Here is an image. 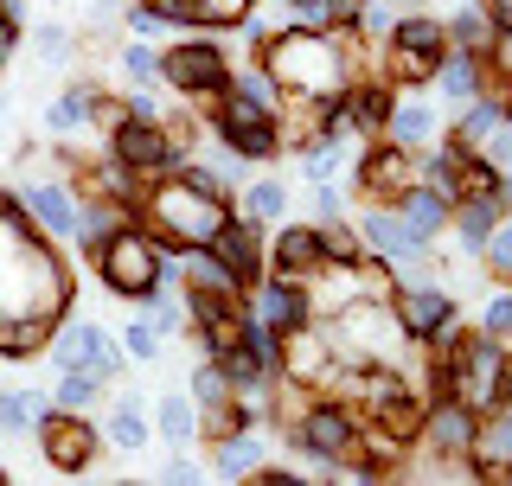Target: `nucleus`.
<instances>
[{
	"instance_id": "1",
	"label": "nucleus",
	"mask_w": 512,
	"mask_h": 486,
	"mask_svg": "<svg viewBox=\"0 0 512 486\" xmlns=\"http://www.w3.org/2000/svg\"><path fill=\"white\" fill-rule=\"evenodd\" d=\"M365 58H372V45H365L359 32L282 26V32L263 39V52L250 64H263V71L282 84V103H327V96H340L352 77H365Z\"/></svg>"
},
{
	"instance_id": "2",
	"label": "nucleus",
	"mask_w": 512,
	"mask_h": 486,
	"mask_svg": "<svg viewBox=\"0 0 512 486\" xmlns=\"http://www.w3.org/2000/svg\"><path fill=\"white\" fill-rule=\"evenodd\" d=\"M224 212H231V199H205V192H192L180 173H173V180H154L148 192H141V231L154 237V250H192V243H212Z\"/></svg>"
},
{
	"instance_id": "3",
	"label": "nucleus",
	"mask_w": 512,
	"mask_h": 486,
	"mask_svg": "<svg viewBox=\"0 0 512 486\" xmlns=\"http://www.w3.org/2000/svg\"><path fill=\"white\" fill-rule=\"evenodd\" d=\"M320 327H327L340 365H397L404 371V359H410V333L397 327L391 301H346L333 314H320Z\"/></svg>"
},
{
	"instance_id": "4",
	"label": "nucleus",
	"mask_w": 512,
	"mask_h": 486,
	"mask_svg": "<svg viewBox=\"0 0 512 486\" xmlns=\"http://www.w3.org/2000/svg\"><path fill=\"white\" fill-rule=\"evenodd\" d=\"M84 263L96 269V282H103L109 295H122V301H135V295H148V288H160V250H154V237L141 231V218L122 224V231H109L103 243H90Z\"/></svg>"
},
{
	"instance_id": "5",
	"label": "nucleus",
	"mask_w": 512,
	"mask_h": 486,
	"mask_svg": "<svg viewBox=\"0 0 512 486\" xmlns=\"http://www.w3.org/2000/svg\"><path fill=\"white\" fill-rule=\"evenodd\" d=\"M205 135L224 141L237 160H250V167H263V160H276L282 154V116H263V109H250V103H237V96H205Z\"/></svg>"
},
{
	"instance_id": "6",
	"label": "nucleus",
	"mask_w": 512,
	"mask_h": 486,
	"mask_svg": "<svg viewBox=\"0 0 512 486\" xmlns=\"http://www.w3.org/2000/svg\"><path fill=\"white\" fill-rule=\"evenodd\" d=\"M160 84H167L180 103H205V96L224 90V77H231V58H224V39H173L167 52H160Z\"/></svg>"
},
{
	"instance_id": "7",
	"label": "nucleus",
	"mask_w": 512,
	"mask_h": 486,
	"mask_svg": "<svg viewBox=\"0 0 512 486\" xmlns=\"http://www.w3.org/2000/svg\"><path fill=\"white\" fill-rule=\"evenodd\" d=\"M13 199L26 205V218L39 224L45 243H77V186L58 180V173H39V154L20 160V180H13Z\"/></svg>"
},
{
	"instance_id": "8",
	"label": "nucleus",
	"mask_w": 512,
	"mask_h": 486,
	"mask_svg": "<svg viewBox=\"0 0 512 486\" xmlns=\"http://www.w3.org/2000/svg\"><path fill=\"white\" fill-rule=\"evenodd\" d=\"M45 359H52V371H96L103 384H116L128 359H122V346L109 339L96 320H52V339H45Z\"/></svg>"
},
{
	"instance_id": "9",
	"label": "nucleus",
	"mask_w": 512,
	"mask_h": 486,
	"mask_svg": "<svg viewBox=\"0 0 512 486\" xmlns=\"http://www.w3.org/2000/svg\"><path fill=\"white\" fill-rule=\"evenodd\" d=\"M391 314H397V327L410 333V346H423L429 333H442L448 320H461V301L442 288V275H397Z\"/></svg>"
},
{
	"instance_id": "10",
	"label": "nucleus",
	"mask_w": 512,
	"mask_h": 486,
	"mask_svg": "<svg viewBox=\"0 0 512 486\" xmlns=\"http://www.w3.org/2000/svg\"><path fill=\"white\" fill-rule=\"evenodd\" d=\"M410 180H416V154L397 148V141H384V135H372L359 154H352V180H346V192H359L365 205H391Z\"/></svg>"
},
{
	"instance_id": "11",
	"label": "nucleus",
	"mask_w": 512,
	"mask_h": 486,
	"mask_svg": "<svg viewBox=\"0 0 512 486\" xmlns=\"http://www.w3.org/2000/svg\"><path fill=\"white\" fill-rule=\"evenodd\" d=\"M32 435H39V455L52 461L58 474H90L96 455H103V429H96L90 416H77V410H58V403Z\"/></svg>"
},
{
	"instance_id": "12",
	"label": "nucleus",
	"mask_w": 512,
	"mask_h": 486,
	"mask_svg": "<svg viewBox=\"0 0 512 486\" xmlns=\"http://www.w3.org/2000/svg\"><path fill=\"white\" fill-rule=\"evenodd\" d=\"M244 314H250V320H263V327H276V333L320 320V314H314V295H308V282H295V275H269V269L250 282V295H244Z\"/></svg>"
},
{
	"instance_id": "13",
	"label": "nucleus",
	"mask_w": 512,
	"mask_h": 486,
	"mask_svg": "<svg viewBox=\"0 0 512 486\" xmlns=\"http://www.w3.org/2000/svg\"><path fill=\"white\" fill-rule=\"evenodd\" d=\"M205 250H212L218 263L231 269L237 282H244V295H250V282L269 269V263H263V250H269V224H256V218H244V212L231 205V212H224V224L212 231V243H205Z\"/></svg>"
},
{
	"instance_id": "14",
	"label": "nucleus",
	"mask_w": 512,
	"mask_h": 486,
	"mask_svg": "<svg viewBox=\"0 0 512 486\" xmlns=\"http://www.w3.org/2000/svg\"><path fill=\"white\" fill-rule=\"evenodd\" d=\"M468 480H487V486L512 480V403H493V410H480V416H474Z\"/></svg>"
},
{
	"instance_id": "15",
	"label": "nucleus",
	"mask_w": 512,
	"mask_h": 486,
	"mask_svg": "<svg viewBox=\"0 0 512 486\" xmlns=\"http://www.w3.org/2000/svg\"><path fill=\"white\" fill-rule=\"evenodd\" d=\"M378 135L397 141V148H410V154H423V148H436V141H442V116H436V103H429V96L391 90V109H384Z\"/></svg>"
},
{
	"instance_id": "16",
	"label": "nucleus",
	"mask_w": 512,
	"mask_h": 486,
	"mask_svg": "<svg viewBox=\"0 0 512 486\" xmlns=\"http://www.w3.org/2000/svg\"><path fill=\"white\" fill-rule=\"evenodd\" d=\"M263 263H269V275H295V282H308V275L320 269V231H314V218L282 224V231L269 237Z\"/></svg>"
},
{
	"instance_id": "17",
	"label": "nucleus",
	"mask_w": 512,
	"mask_h": 486,
	"mask_svg": "<svg viewBox=\"0 0 512 486\" xmlns=\"http://www.w3.org/2000/svg\"><path fill=\"white\" fill-rule=\"evenodd\" d=\"M429 84H436V96H442L448 109H461L468 96H480V90H487V71H480V52H455V45H448V52L436 58V71H429Z\"/></svg>"
},
{
	"instance_id": "18",
	"label": "nucleus",
	"mask_w": 512,
	"mask_h": 486,
	"mask_svg": "<svg viewBox=\"0 0 512 486\" xmlns=\"http://www.w3.org/2000/svg\"><path fill=\"white\" fill-rule=\"evenodd\" d=\"M506 212H512V199H480V192H461V199L448 205V231H455V243L474 256V250H480V237H487Z\"/></svg>"
},
{
	"instance_id": "19",
	"label": "nucleus",
	"mask_w": 512,
	"mask_h": 486,
	"mask_svg": "<svg viewBox=\"0 0 512 486\" xmlns=\"http://www.w3.org/2000/svg\"><path fill=\"white\" fill-rule=\"evenodd\" d=\"M263 461H269L263 423H250V429H231V435H218V442H212V467H218L224 480H250Z\"/></svg>"
},
{
	"instance_id": "20",
	"label": "nucleus",
	"mask_w": 512,
	"mask_h": 486,
	"mask_svg": "<svg viewBox=\"0 0 512 486\" xmlns=\"http://www.w3.org/2000/svg\"><path fill=\"white\" fill-rule=\"evenodd\" d=\"M391 212L404 218V224H410V231L423 237V243L448 237V199H442V192H429V186H416V180H410V186L391 199Z\"/></svg>"
},
{
	"instance_id": "21",
	"label": "nucleus",
	"mask_w": 512,
	"mask_h": 486,
	"mask_svg": "<svg viewBox=\"0 0 512 486\" xmlns=\"http://www.w3.org/2000/svg\"><path fill=\"white\" fill-rule=\"evenodd\" d=\"M148 429H154L167 448H192V442H199V410H192L186 391H167V397H154Z\"/></svg>"
},
{
	"instance_id": "22",
	"label": "nucleus",
	"mask_w": 512,
	"mask_h": 486,
	"mask_svg": "<svg viewBox=\"0 0 512 486\" xmlns=\"http://www.w3.org/2000/svg\"><path fill=\"white\" fill-rule=\"evenodd\" d=\"M391 52H429V58H442L448 52V39H442V20L436 13H423V7H410V13H397V26H391Z\"/></svg>"
},
{
	"instance_id": "23",
	"label": "nucleus",
	"mask_w": 512,
	"mask_h": 486,
	"mask_svg": "<svg viewBox=\"0 0 512 486\" xmlns=\"http://www.w3.org/2000/svg\"><path fill=\"white\" fill-rule=\"evenodd\" d=\"M231 205L244 218H256V224H282L288 218V186L282 180H244L231 192Z\"/></svg>"
},
{
	"instance_id": "24",
	"label": "nucleus",
	"mask_w": 512,
	"mask_h": 486,
	"mask_svg": "<svg viewBox=\"0 0 512 486\" xmlns=\"http://www.w3.org/2000/svg\"><path fill=\"white\" fill-rule=\"evenodd\" d=\"M109 384L96 378V371H58V384H52V403L58 410H77V416H90L96 403H103Z\"/></svg>"
},
{
	"instance_id": "25",
	"label": "nucleus",
	"mask_w": 512,
	"mask_h": 486,
	"mask_svg": "<svg viewBox=\"0 0 512 486\" xmlns=\"http://www.w3.org/2000/svg\"><path fill=\"white\" fill-rule=\"evenodd\" d=\"M26 45H32V52H39L45 64H71L84 39H77V32L64 26V20H39V26H26Z\"/></svg>"
},
{
	"instance_id": "26",
	"label": "nucleus",
	"mask_w": 512,
	"mask_h": 486,
	"mask_svg": "<svg viewBox=\"0 0 512 486\" xmlns=\"http://www.w3.org/2000/svg\"><path fill=\"white\" fill-rule=\"evenodd\" d=\"M320 231V263H333V269H352L365 256V243H359V231H352L346 218H333V224H314Z\"/></svg>"
},
{
	"instance_id": "27",
	"label": "nucleus",
	"mask_w": 512,
	"mask_h": 486,
	"mask_svg": "<svg viewBox=\"0 0 512 486\" xmlns=\"http://www.w3.org/2000/svg\"><path fill=\"white\" fill-rule=\"evenodd\" d=\"M186 397H192V410H218V403H224V397H237V391L224 384L218 359H205V352H199V365H192V378H186Z\"/></svg>"
},
{
	"instance_id": "28",
	"label": "nucleus",
	"mask_w": 512,
	"mask_h": 486,
	"mask_svg": "<svg viewBox=\"0 0 512 486\" xmlns=\"http://www.w3.org/2000/svg\"><path fill=\"white\" fill-rule=\"evenodd\" d=\"M474 256H480V269H487V282H512V218L493 224Z\"/></svg>"
},
{
	"instance_id": "29",
	"label": "nucleus",
	"mask_w": 512,
	"mask_h": 486,
	"mask_svg": "<svg viewBox=\"0 0 512 486\" xmlns=\"http://www.w3.org/2000/svg\"><path fill=\"white\" fill-rule=\"evenodd\" d=\"M442 39L455 45V52H480V45H487L493 32H487V20H480V7H468V0H461L455 20H442Z\"/></svg>"
},
{
	"instance_id": "30",
	"label": "nucleus",
	"mask_w": 512,
	"mask_h": 486,
	"mask_svg": "<svg viewBox=\"0 0 512 486\" xmlns=\"http://www.w3.org/2000/svg\"><path fill=\"white\" fill-rule=\"evenodd\" d=\"M397 13H404L397 0H359V20H352V32H359L365 45H384V39H391V26H397Z\"/></svg>"
},
{
	"instance_id": "31",
	"label": "nucleus",
	"mask_w": 512,
	"mask_h": 486,
	"mask_svg": "<svg viewBox=\"0 0 512 486\" xmlns=\"http://www.w3.org/2000/svg\"><path fill=\"white\" fill-rule=\"evenodd\" d=\"M122 359H128V365H154V359H160V333H154L148 314H135V320L122 327Z\"/></svg>"
},
{
	"instance_id": "32",
	"label": "nucleus",
	"mask_w": 512,
	"mask_h": 486,
	"mask_svg": "<svg viewBox=\"0 0 512 486\" xmlns=\"http://www.w3.org/2000/svg\"><path fill=\"white\" fill-rule=\"evenodd\" d=\"M39 122H45V135H52V141H71V135H84V128H90V122H84V109H77L64 90L52 96V103H45V116H39Z\"/></svg>"
},
{
	"instance_id": "33",
	"label": "nucleus",
	"mask_w": 512,
	"mask_h": 486,
	"mask_svg": "<svg viewBox=\"0 0 512 486\" xmlns=\"http://www.w3.org/2000/svg\"><path fill=\"white\" fill-rule=\"evenodd\" d=\"M263 0H199V13H205V32H231L244 13H256Z\"/></svg>"
},
{
	"instance_id": "34",
	"label": "nucleus",
	"mask_w": 512,
	"mask_h": 486,
	"mask_svg": "<svg viewBox=\"0 0 512 486\" xmlns=\"http://www.w3.org/2000/svg\"><path fill=\"white\" fill-rule=\"evenodd\" d=\"M480 333H487V339H512V295H506V282H493L487 314H480Z\"/></svg>"
},
{
	"instance_id": "35",
	"label": "nucleus",
	"mask_w": 512,
	"mask_h": 486,
	"mask_svg": "<svg viewBox=\"0 0 512 486\" xmlns=\"http://www.w3.org/2000/svg\"><path fill=\"white\" fill-rule=\"evenodd\" d=\"M154 71H160L154 39H135V45L122 52V77H128V84H154Z\"/></svg>"
},
{
	"instance_id": "36",
	"label": "nucleus",
	"mask_w": 512,
	"mask_h": 486,
	"mask_svg": "<svg viewBox=\"0 0 512 486\" xmlns=\"http://www.w3.org/2000/svg\"><path fill=\"white\" fill-rule=\"evenodd\" d=\"M333 218H346V180H314V224H333Z\"/></svg>"
},
{
	"instance_id": "37",
	"label": "nucleus",
	"mask_w": 512,
	"mask_h": 486,
	"mask_svg": "<svg viewBox=\"0 0 512 486\" xmlns=\"http://www.w3.org/2000/svg\"><path fill=\"white\" fill-rule=\"evenodd\" d=\"M288 26H327V0H282Z\"/></svg>"
},
{
	"instance_id": "38",
	"label": "nucleus",
	"mask_w": 512,
	"mask_h": 486,
	"mask_svg": "<svg viewBox=\"0 0 512 486\" xmlns=\"http://www.w3.org/2000/svg\"><path fill=\"white\" fill-rule=\"evenodd\" d=\"M0 435H32L26 410H20V391H0Z\"/></svg>"
},
{
	"instance_id": "39",
	"label": "nucleus",
	"mask_w": 512,
	"mask_h": 486,
	"mask_svg": "<svg viewBox=\"0 0 512 486\" xmlns=\"http://www.w3.org/2000/svg\"><path fill=\"white\" fill-rule=\"evenodd\" d=\"M20 45H26V26H20V20H7V13H0V71H7V64L20 58Z\"/></svg>"
},
{
	"instance_id": "40",
	"label": "nucleus",
	"mask_w": 512,
	"mask_h": 486,
	"mask_svg": "<svg viewBox=\"0 0 512 486\" xmlns=\"http://www.w3.org/2000/svg\"><path fill=\"white\" fill-rule=\"evenodd\" d=\"M20 410H26V429H39L45 416H52V397H45V391H20Z\"/></svg>"
},
{
	"instance_id": "41",
	"label": "nucleus",
	"mask_w": 512,
	"mask_h": 486,
	"mask_svg": "<svg viewBox=\"0 0 512 486\" xmlns=\"http://www.w3.org/2000/svg\"><path fill=\"white\" fill-rule=\"evenodd\" d=\"M250 480H263V486H295V480H301V467H276V461H263Z\"/></svg>"
},
{
	"instance_id": "42",
	"label": "nucleus",
	"mask_w": 512,
	"mask_h": 486,
	"mask_svg": "<svg viewBox=\"0 0 512 486\" xmlns=\"http://www.w3.org/2000/svg\"><path fill=\"white\" fill-rule=\"evenodd\" d=\"M122 7H128V0H90V20H116Z\"/></svg>"
},
{
	"instance_id": "43",
	"label": "nucleus",
	"mask_w": 512,
	"mask_h": 486,
	"mask_svg": "<svg viewBox=\"0 0 512 486\" xmlns=\"http://www.w3.org/2000/svg\"><path fill=\"white\" fill-rule=\"evenodd\" d=\"M167 480H180V486H186V480H199V467L180 455V461H167Z\"/></svg>"
},
{
	"instance_id": "44",
	"label": "nucleus",
	"mask_w": 512,
	"mask_h": 486,
	"mask_svg": "<svg viewBox=\"0 0 512 486\" xmlns=\"http://www.w3.org/2000/svg\"><path fill=\"white\" fill-rule=\"evenodd\" d=\"M0 122H7V103H0Z\"/></svg>"
},
{
	"instance_id": "45",
	"label": "nucleus",
	"mask_w": 512,
	"mask_h": 486,
	"mask_svg": "<svg viewBox=\"0 0 512 486\" xmlns=\"http://www.w3.org/2000/svg\"><path fill=\"white\" fill-rule=\"evenodd\" d=\"M397 7H404V0H397ZM410 7H416V0H410Z\"/></svg>"
}]
</instances>
